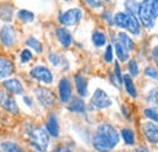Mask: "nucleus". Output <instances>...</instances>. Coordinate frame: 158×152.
I'll return each mask as SVG.
<instances>
[{
  "label": "nucleus",
  "instance_id": "obj_2",
  "mask_svg": "<svg viewBox=\"0 0 158 152\" xmlns=\"http://www.w3.org/2000/svg\"><path fill=\"white\" fill-rule=\"evenodd\" d=\"M138 16L147 29H152L158 17V0H142L139 4Z\"/></svg>",
  "mask_w": 158,
  "mask_h": 152
},
{
  "label": "nucleus",
  "instance_id": "obj_11",
  "mask_svg": "<svg viewBox=\"0 0 158 152\" xmlns=\"http://www.w3.org/2000/svg\"><path fill=\"white\" fill-rule=\"evenodd\" d=\"M143 133L147 140L152 144H158V124L147 122L143 124Z\"/></svg>",
  "mask_w": 158,
  "mask_h": 152
},
{
  "label": "nucleus",
  "instance_id": "obj_37",
  "mask_svg": "<svg viewBox=\"0 0 158 152\" xmlns=\"http://www.w3.org/2000/svg\"><path fill=\"white\" fill-rule=\"evenodd\" d=\"M49 60H50V62H51L54 66H59L60 62H61V57L59 56V54H55V53L50 55Z\"/></svg>",
  "mask_w": 158,
  "mask_h": 152
},
{
  "label": "nucleus",
  "instance_id": "obj_35",
  "mask_svg": "<svg viewBox=\"0 0 158 152\" xmlns=\"http://www.w3.org/2000/svg\"><path fill=\"white\" fill-rule=\"evenodd\" d=\"M114 77L117 79V87H119L123 82V77H122V73H120V67H119L118 62H116L114 65Z\"/></svg>",
  "mask_w": 158,
  "mask_h": 152
},
{
  "label": "nucleus",
  "instance_id": "obj_22",
  "mask_svg": "<svg viewBox=\"0 0 158 152\" xmlns=\"http://www.w3.org/2000/svg\"><path fill=\"white\" fill-rule=\"evenodd\" d=\"M114 48H116V54H117V56L120 61H127L128 58H129V55H128V50L119 43L118 40L116 41V44H114Z\"/></svg>",
  "mask_w": 158,
  "mask_h": 152
},
{
  "label": "nucleus",
  "instance_id": "obj_18",
  "mask_svg": "<svg viewBox=\"0 0 158 152\" xmlns=\"http://www.w3.org/2000/svg\"><path fill=\"white\" fill-rule=\"evenodd\" d=\"M68 110L74 113H85V103L81 99H73L68 105Z\"/></svg>",
  "mask_w": 158,
  "mask_h": 152
},
{
  "label": "nucleus",
  "instance_id": "obj_26",
  "mask_svg": "<svg viewBox=\"0 0 158 152\" xmlns=\"http://www.w3.org/2000/svg\"><path fill=\"white\" fill-rule=\"evenodd\" d=\"M1 149H2L4 152H23V150L17 144H14V142H10V141L2 142L1 144Z\"/></svg>",
  "mask_w": 158,
  "mask_h": 152
},
{
  "label": "nucleus",
  "instance_id": "obj_44",
  "mask_svg": "<svg viewBox=\"0 0 158 152\" xmlns=\"http://www.w3.org/2000/svg\"><path fill=\"white\" fill-rule=\"evenodd\" d=\"M105 1H110V0H105Z\"/></svg>",
  "mask_w": 158,
  "mask_h": 152
},
{
  "label": "nucleus",
  "instance_id": "obj_20",
  "mask_svg": "<svg viewBox=\"0 0 158 152\" xmlns=\"http://www.w3.org/2000/svg\"><path fill=\"white\" fill-rule=\"evenodd\" d=\"M123 82H124V85H125V89L128 91V94L131 96V97H136L138 96V91L135 89V85H134V82L131 79V77L129 74H125L123 77Z\"/></svg>",
  "mask_w": 158,
  "mask_h": 152
},
{
  "label": "nucleus",
  "instance_id": "obj_15",
  "mask_svg": "<svg viewBox=\"0 0 158 152\" xmlns=\"http://www.w3.org/2000/svg\"><path fill=\"white\" fill-rule=\"evenodd\" d=\"M46 130L54 137L59 136V122H57V118H56L55 114H50V117H49V119L46 122Z\"/></svg>",
  "mask_w": 158,
  "mask_h": 152
},
{
  "label": "nucleus",
  "instance_id": "obj_41",
  "mask_svg": "<svg viewBox=\"0 0 158 152\" xmlns=\"http://www.w3.org/2000/svg\"><path fill=\"white\" fill-rule=\"evenodd\" d=\"M54 152H72V151L69 149H67V147H57Z\"/></svg>",
  "mask_w": 158,
  "mask_h": 152
},
{
  "label": "nucleus",
  "instance_id": "obj_45",
  "mask_svg": "<svg viewBox=\"0 0 158 152\" xmlns=\"http://www.w3.org/2000/svg\"><path fill=\"white\" fill-rule=\"evenodd\" d=\"M66 1H71V0H66Z\"/></svg>",
  "mask_w": 158,
  "mask_h": 152
},
{
  "label": "nucleus",
  "instance_id": "obj_28",
  "mask_svg": "<svg viewBox=\"0 0 158 152\" xmlns=\"http://www.w3.org/2000/svg\"><path fill=\"white\" fill-rule=\"evenodd\" d=\"M138 7H139V4L135 0H127V1H125V10H127V14L135 16V14H138Z\"/></svg>",
  "mask_w": 158,
  "mask_h": 152
},
{
  "label": "nucleus",
  "instance_id": "obj_8",
  "mask_svg": "<svg viewBox=\"0 0 158 152\" xmlns=\"http://www.w3.org/2000/svg\"><path fill=\"white\" fill-rule=\"evenodd\" d=\"M31 76L35 78L37 80L41 82V83H45V84H51L52 80H54L50 70L44 67V66H37V67L32 68L31 70Z\"/></svg>",
  "mask_w": 158,
  "mask_h": 152
},
{
  "label": "nucleus",
  "instance_id": "obj_24",
  "mask_svg": "<svg viewBox=\"0 0 158 152\" xmlns=\"http://www.w3.org/2000/svg\"><path fill=\"white\" fill-rule=\"evenodd\" d=\"M17 17H19V19L22 21V22L28 23V22L34 21V14L31 12V11H28V10H19Z\"/></svg>",
  "mask_w": 158,
  "mask_h": 152
},
{
  "label": "nucleus",
  "instance_id": "obj_17",
  "mask_svg": "<svg viewBox=\"0 0 158 152\" xmlns=\"http://www.w3.org/2000/svg\"><path fill=\"white\" fill-rule=\"evenodd\" d=\"M76 87H77V91L80 96H86L88 95V84H86V79L81 74H77L76 78Z\"/></svg>",
  "mask_w": 158,
  "mask_h": 152
},
{
  "label": "nucleus",
  "instance_id": "obj_10",
  "mask_svg": "<svg viewBox=\"0 0 158 152\" xmlns=\"http://www.w3.org/2000/svg\"><path fill=\"white\" fill-rule=\"evenodd\" d=\"M59 93H60V100L61 102L63 103H67L71 97H72V87H71V82L63 77L61 80H60L59 84Z\"/></svg>",
  "mask_w": 158,
  "mask_h": 152
},
{
  "label": "nucleus",
  "instance_id": "obj_38",
  "mask_svg": "<svg viewBox=\"0 0 158 152\" xmlns=\"http://www.w3.org/2000/svg\"><path fill=\"white\" fill-rule=\"evenodd\" d=\"M91 7H94V9H98V7H101V5H102V2H101V0H85Z\"/></svg>",
  "mask_w": 158,
  "mask_h": 152
},
{
  "label": "nucleus",
  "instance_id": "obj_16",
  "mask_svg": "<svg viewBox=\"0 0 158 152\" xmlns=\"http://www.w3.org/2000/svg\"><path fill=\"white\" fill-rule=\"evenodd\" d=\"M125 29H128L134 36H139L140 34V23H139L138 19L135 16L128 14V21H127Z\"/></svg>",
  "mask_w": 158,
  "mask_h": 152
},
{
  "label": "nucleus",
  "instance_id": "obj_7",
  "mask_svg": "<svg viewBox=\"0 0 158 152\" xmlns=\"http://www.w3.org/2000/svg\"><path fill=\"white\" fill-rule=\"evenodd\" d=\"M17 38V33H16V29L14 26L11 24H5L1 27L0 29V40L4 46H12L14 43L16 41Z\"/></svg>",
  "mask_w": 158,
  "mask_h": 152
},
{
  "label": "nucleus",
  "instance_id": "obj_33",
  "mask_svg": "<svg viewBox=\"0 0 158 152\" xmlns=\"http://www.w3.org/2000/svg\"><path fill=\"white\" fill-rule=\"evenodd\" d=\"M32 53L29 51V50H27V49H24V50H22L21 51V62L22 63H27L28 61H31L32 60Z\"/></svg>",
  "mask_w": 158,
  "mask_h": 152
},
{
  "label": "nucleus",
  "instance_id": "obj_31",
  "mask_svg": "<svg viewBox=\"0 0 158 152\" xmlns=\"http://www.w3.org/2000/svg\"><path fill=\"white\" fill-rule=\"evenodd\" d=\"M128 68H129V72H130V74L133 77H136L139 74V67L135 60H130V61H129Z\"/></svg>",
  "mask_w": 158,
  "mask_h": 152
},
{
  "label": "nucleus",
  "instance_id": "obj_12",
  "mask_svg": "<svg viewBox=\"0 0 158 152\" xmlns=\"http://www.w3.org/2000/svg\"><path fill=\"white\" fill-rule=\"evenodd\" d=\"M2 87H4L6 90H9L10 93L15 94V95H21V94H23V87H22V84H21V82L19 79H15V78H12V79H6V80L2 82Z\"/></svg>",
  "mask_w": 158,
  "mask_h": 152
},
{
  "label": "nucleus",
  "instance_id": "obj_5",
  "mask_svg": "<svg viewBox=\"0 0 158 152\" xmlns=\"http://www.w3.org/2000/svg\"><path fill=\"white\" fill-rule=\"evenodd\" d=\"M81 16H83L81 10L74 7V9H69V10H67L66 12L61 14L59 19L63 26L72 27V26H76L77 23H79V21L81 19Z\"/></svg>",
  "mask_w": 158,
  "mask_h": 152
},
{
  "label": "nucleus",
  "instance_id": "obj_4",
  "mask_svg": "<svg viewBox=\"0 0 158 152\" xmlns=\"http://www.w3.org/2000/svg\"><path fill=\"white\" fill-rule=\"evenodd\" d=\"M34 94L43 107L51 108L55 105V95L50 89L44 88V87H38L34 89Z\"/></svg>",
  "mask_w": 158,
  "mask_h": 152
},
{
  "label": "nucleus",
  "instance_id": "obj_23",
  "mask_svg": "<svg viewBox=\"0 0 158 152\" xmlns=\"http://www.w3.org/2000/svg\"><path fill=\"white\" fill-rule=\"evenodd\" d=\"M127 21H128V14H125V12H118V14H116V16L113 17L114 24H116L117 27H120V28H125Z\"/></svg>",
  "mask_w": 158,
  "mask_h": 152
},
{
  "label": "nucleus",
  "instance_id": "obj_21",
  "mask_svg": "<svg viewBox=\"0 0 158 152\" xmlns=\"http://www.w3.org/2000/svg\"><path fill=\"white\" fill-rule=\"evenodd\" d=\"M118 41L128 50V51L134 49V41L131 40V38H130L128 34H125V33H119Z\"/></svg>",
  "mask_w": 158,
  "mask_h": 152
},
{
  "label": "nucleus",
  "instance_id": "obj_34",
  "mask_svg": "<svg viewBox=\"0 0 158 152\" xmlns=\"http://www.w3.org/2000/svg\"><path fill=\"white\" fill-rule=\"evenodd\" d=\"M145 74L150 77V78H152V79H155V80H158V73L153 67H146L145 68Z\"/></svg>",
  "mask_w": 158,
  "mask_h": 152
},
{
  "label": "nucleus",
  "instance_id": "obj_30",
  "mask_svg": "<svg viewBox=\"0 0 158 152\" xmlns=\"http://www.w3.org/2000/svg\"><path fill=\"white\" fill-rule=\"evenodd\" d=\"M26 44H27L29 48L34 49V51H37V53H41V51H43V48H41L40 41L39 40H37L35 38H33V37H31V38L27 39Z\"/></svg>",
  "mask_w": 158,
  "mask_h": 152
},
{
  "label": "nucleus",
  "instance_id": "obj_42",
  "mask_svg": "<svg viewBox=\"0 0 158 152\" xmlns=\"http://www.w3.org/2000/svg\"><path fill=\"white\" fill-rule=\"evenodd\" d=\"M23 101L26 102L27 106H32V100H31L28 96H24V97H23Z\"/></svg>",
  "mask_w": 158,
  "mask_h": 152
},
{
  "label": "nucleus",
  "instance_id": "obj_1",
  "mask_svg": "<svg viewBox=\"0 0 158 152\" xmlns=\"http://www.w3.org/2000/svg\"><path fill=\"white\" fill-rule=\"evenodd\" d=\"M119 142V136L114 127L108 123L99 125L96 133L93 137V145L100 152H110Z\"/></svg>",
  "mask_w": 158,
  "mask_h": 152
},
{
  "label": "nucleus",
  "instance_id": "obj_19",
  "mask_svg": "<svg viewBox=\"0 0 158 152\" xmlns=\"http://www.w3.org/2000/svg\"><path fill=\"white\" fill-rule=\"evenodd\" d=\"M14 16V10L12 6L10 4H4L0 7V19L5 21V22H10Z\"/></svg>",
  "mask_w": 158,
  "mask_h": 152
},
{
  "label": "nucleus",
  "instance_id": "obj_27",
  "mask_svg": "<svg viewBox=\"0 0 158 152\" xmlns=\"http://www.w3.org/2000/svg\"><path fill=\"white\" fill-rule=\"evenodd\" d=\"M146 100H147V102H148L151 106H153L155 108H158V88L152 89V90L148 93Z\"/></svg>",
  "mask_w": 158,
  "mask_h": 152
},
{
  "label": "nucleus",
  "instance_id": "obj_14",
  "mask_svg": "<svg viewBox=\"0 0 158 152\" xmlns=\"http://www.w3.org/2000/svg\"><path fill=\"white\" fill-rule=\"evenodd\" d=\"M56 37L61 43V45L64 48H68L72 44V36L66 28H57L56 29Z\"/></svg>",
  "mask_w": 158,
  "mask_h": 152
},
{
  "label": "nucleus",
  "instance_id": "obj_13",
  "mask_svg": "<svg viewBox=\"0 0 158 152\" xmlns=\"http://www.w3.org/2000/svg\"><path fill=\"white\" fill-rule=\"evenodd\" d=\"M14 72V65L10 60L5 57H0V79L11 76Z\"/></svg>",
  "mask_w": 158,
  "mask_h": 152
},
{
  "label": "nucleus",
  "instance_id": "obj_40",
  "mask_svg": "<svg viewBox=\"0 0 158 152\" xmlns=\"http://www.w3.org/2000/svg\"><path fill=\"white\" fill-rule=\"evenodd\" d=\"M152 55H153V58H155V61H156V63L158 65V45L153 49V51H152Z\"/></svg>",
  "mask_w": 158,
  "mask_h": 152
},
{
  "label": "nucleus",
  "instance_id": "obj_25",
  "mask_svg": "<svg viewBox=\"0 0 158 152\" xmlns=\"http://www.w3.org/2000/svg\"><path fill=\"white\" fill-rule=\"evenodd\" d=\"M106 36L102 33V32H94L93 33V43L95 44V46L101 48L106 44Z\"/></svg>",
  "mask_w": 158,
  "mask_h": 152
},
{
  "label": "nucleus",
  "instance_id": "obj_39",
  "mask_svg": "<svg viewBox=\"0 0 158 152\" xmlns=\"http://www.w3.org/2000/svg\"><path fill=\"white\" fill-rule=\"evenodd\" d=\"M102 17H103L105 19H107V21H108V23H111V24H112V16H111V12L105 11V12L102 14Z\"/></svg>",
  "mask_w": 158,
  "mask_h": 152
},
{
  "label": "nucleus",
  "instance_id": "obj_36",
  "mask_svg": "<svg viewBox=\"0 0 158 152\" xmlns=\"http://www.w3.org/2000/svg\"><path fill=\"white\" fill-rule=\"evenodd\" d=\"M112 60H113V49H112V45H108L105 51V61L112 62Z\"/></svg>",
  "mask_w": 158,
  "mask_h": 152
},
{
  "label": "nucleus",
  "instance_id": "obj_3",
  "mask_svg": "<svg viewBox=\"0 0 158 152\" xmlns=\"http://www.w3.org/2000/svg\"><path fill=\"white\" fill-rule=\"evenodd\" d=\"M27 134L31 139V144L40 152L46 151L49 146V135L40 127H29Z\"/></svg>",
  "mask_w": 158,
  "mask_h": 152
},
{
  "label": "nucleus",
  "instance_id": "obj_29",
  "mask_svg": "<svg viewBox=\"0 0 158 152\" xmlns=\"http://www.w3.org/2000/svg\"><path fill=\"white\" fill-rule=\"evenodd\" d=\"M122 136L125 141V144L128 145H133L134 141H135V137H134V133L131 129H128V128H124L122 129Z\"/></svg>",
  "mask_w": 158,
  "mask_h": 152
},
{
  "label": "nucleus",
  "instance_id": "obj_6",
  "mask_svg": "<svg viewBox=\"0 0 158 152\" xmlns=\"http://www.w3.org/2000/svg\"><path fill=\"white\" fill-rule=\"evenodd\" d=\"M90 103L93 107H95L98 110H102V108L110 107L112 105V100L106 94V91H103L102 89H96L94 95L91 96Z\"/></svg>",
  "mask_w": 158,
  "mask_h": 152
},
{
  "label": "nucleus",
  "instance_id": "obj_32",
  "mask_svg": "<svg viewBox=\"0 0 158 152\" xmlns=\"http://www.w3.org/2000/svg\"><path fill=\"white\" fill-rule=\"evenodd\" d=\"M143 113L146 117H148L150 119L155 120V122H158V111H156L155 108H146L143 111Z\"/></svg>",
  "mask_w": 158,
  "mask_h": 152
},
{
  "label": "nucleus",
  "instance_id": "obj_9",
  "mask_svg": "<svg viewBox=\"0 0 158 152\" xmlns=\"http://www.w3.org/2000/svg\"><path fill=\"white\" fill-rule=\"evenodd\" d=\"M0 106L2 108H5L6 111H9L10 113H19V107H17V103H16L15 99L5 91L0 93Z\"/></svg>",
  "mask_w": 158,
  "mask_h": 152
},
{
  "label": "nucleus",
  "instance_id": "obj_43",
  "mask_svg": "<svg viewBox=\"0 0 158 152\" xmlns=\"http://www.w3.org/2000/svg\"><path fill=\"white\" fill-rule=\"evenodd\" d=\"M133 152H148V150L145 149V147H138V149H135Z\"/></svg>",
  "mask_w": 158,
  "mask_h": 152
}]
</instances>
